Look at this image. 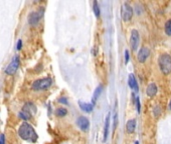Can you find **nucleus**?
<instances>
[{
	"mask_svg": "<svg viewBox=\"0 0 171 144\" xmlns=\"http://www.w3.org/2000/svg\"><path fill=\"white\" fill-rule=\"evenodd\" d=\"M18 135L20 136L21 139L25 140V141L31 142V143H35L37 141V135L36 131L34 130L33 126L31 124L27 123V122H23L18 128Z\"/></svg>",
	"mask_w": 171,
	"mask_h": 144,
	"instance_id": "obj_1",
	"label": "nucleus"
},
{
	"mask_svg": "<svg viewBox=\"0 0 171 144\" xmlns=\"http://www.w3.org/2000/svg\"><path fill=\"white\" fill-rule=\"evenodd\" d=\"M52 84V79L50 77H44L37 79L31 84V89L33 91H46L50 88Z\"/></svg>",
	"mask_w": 171,
	"mask_h": 144,
	"instance_id": "obj_2",
	"label": "nucleus"
},
{
	"mask_svg": "<svg viewBox=\"0 0 171 144\" xmlns=\"http://www.w3.org/2000/svg\"><path fill=\"white\" fill-rule=\"evenodd\" d=\"M159 68L164 75H168L171 73V56L167 53L160 55L158 59Z\"/></svg>",
	"mask_w": 171,
	"mask_h": 144,
	"instance_id": "obj_3",
	"label": "nucleus"
},
{
	"mask_svg": "<svg viewBox=\"0 0 171 144\" xmlns=\"http://www.w3.org/2000/svg\"><path fill=\"white\" fill-rule=\"evenodd\" d=\"M133 14H134V10L133 7L131 6L128 2L123 3L121 7V18L124 22H128L133 18Z\"/></svg>",
	"mask_w": 171,
	"mask_h": 144,
	"instance_id": "obj_4",
	"label": "nucleus"
},
{
	"mask_svg": "<svg viewBox=\"0 0 171 144\" xmlns=\"http://www.w3.org/2000/svg\"><path fill=\"white\" fill-rule=\"evenodd\" d=\"M42 15H44V10L41 11V9H39L38 11H31L27 17L28 24L30 26H37L39 21L42 18Z\"/></svg>",
	"mask_w": 171,
	"mask_h": 144,
	"instance_id": "obj_5",
	"label": "nucleus"
},
{
	"mask_svg": "<svg viewBox=\"0 0 171 144\" xmlns=\"http://www.w3.org/2000/svg\"><path fill=\"white\" fill-rule=\"evenodd\" d=\"M19 65H20V59L19 56H14V58L12 59L10 63H9L8 66L5 68V73L7 75H14L17 72L19 68Z\"/></svg>",
	"mask_w": 171,
	"mask_h": 144,
	"instance_id": "obj_6",
	"label": "nucleus"
},
{
	"mask_svg": "<svg viewBox=\"0 0 171 144\" xmlns=\"http://www.w3.org/2000/svg\"><path fill=\"white\" fill-rule=\"evenodd\" d=\"M139 44H140V35H139L138 30L133 29L131 31V36H130V45L132 50L136 51L139 47Z\"/></svg>",
	"mask_w": 171,
	"mask_h": 144,
	"instance_id": "obj_7",
	"label": "nucleus"
},
{
	"mask_svg": "<svg viewBox=\"0 0 171 144\" xmlns=\"http://www.w3.org/2000/svg\"><path fill=\"white\" fill-rule=\"evenodd\" d=\"M150 56V49L148 47H142L140 48V50L138 51V54H137V60L140 63H144L145 61L148 59V57Z\"/></svg>",
	"mask_w": 171,
	"mask_h": 144,
	"instance_id": "obj_8",
	"label": "nucleus"
},
{
	"mask_svg": "<svg viewBox=\"0 0 171 144\" xmlns=\"http://www.w3.org/2000/svg\"><path fill=\"white\" fill-rule=\"evenodd\" d=\"M76 125L82 131H88V129L90 128V120L84 116H80L76 119Z\"/></svg>",
	"mask_w": 171,
	"mask_h": 144,
	"instance_id": "obj_9",
	"label": "nucleus"
},
{
	"mask_svg": "<svg viewBox=\"0 0 171 144\" xmlns=\"http://www.w3.org/2000/svg\"><path fill=\"white\" fill-rule=\"evenodd\" d=\"M22 111L27 112V113L31 114V115H34L37 112V107L32 102H26V103H24V105L22 106Z\"/></svg>",
	"mask_w": 171,
	"mask_h": 144,
	"instance_id": "obj_10",
	"label": "nucleus"
},
{
	"mask_svg": "<svg viewBox=\"0 0 171 144\" xmlns=\"http://www.w3.org/2000/svg\"><path fill=\"white\" fill-rule=\"evenodd\" d=\"M128 84H129V86H130L131 89H133L135 92L139 91L138 83H137L136 77H135V75L133 73L129 74V77H128Z\"/></svg>",
	"mask_w": 171,
	"mask_h": 144,
	"instance_id": "obj_11",
	"label": "nucleus"
},
{
	"mask_svg": "<svg viewBox=\"0 0 171 144\" xmlns=\"http://www.w3.org/2000/svg\"><path fill=\"white\" fill-rule=\"evenodd\" d=\"M157 91H158V88H157V85L155 83H150L148 84L146 88V94L148 97H154L157 94Z\"/></svg>",
	"mask_w": 171,
	"mask_h": 144,
	"instance_id": "obj_12",
	"label": "nucleus"
},
{
	"mask_svg": "<svg viewBox=\"0 0 171 144\" xmlns=\"http://www.w3.org/2000/svg\"><path fill=\"white\" fill-rule=\"evenodd\" d=\"M136 124H137L136 119L128 120L127 123H126V131H127V133L129 134L134 133L135 130H136Z\"/></svg>",
	"mask_w": 171,
	"mask_h": 144,
	"instance_id": "obj_13",
	"label": "nucleus"
},
{
	"mask_svg": "<svg viewBox=\"0 0 171 144\" xmlns=\"http://www.w3.org/2000/svg\"><path fill=\"white\" fill-rule=\"evenodd\" d=\"M78 105H80V108L82 110V111L87 112V113H91V112L94 110V105L91 103V102L80 101V102H78Z\"/></svg>",
	"mask_w": 171,
	"mask_h": 144,
	"instance_id": "obj_14",
	"label": "nucleus"
},
{
	"mask_svg": "<svg viewBox=\"0 0 171 144\" xmlns=\"http://www.w3.org/2000/svg\"><path fill=\"white\" fill-rule=\"evenodd\" d=\"M110 117H111V113H108L107 117L105 119V125H104V138L103 141L106 142L109 135V129H110Z\"/></svg>",
	"mask_w": 171,
	"mask_h": 144,
	"instance_id": "obj_15",
	"label": "nucleus"
},
{
	"mask_svg": "<svg viewBox=\"0 0 171 144\" xmlns=\"http://www.w3.org/2000/svg\"><path fill=\"white\" fill-rule=\"evenodd\" d=\"M102 91H103V85H99L97 88H96V90L94 91V94H93V100H92L91 103L93 104V105H95L96 101H97V99L99 98V96L101 95Z\"/></svg>",
	"mask_w": 171,
	"mask_h": 144,
	"instance_id": "obj_16",
	"label": "nucleus"
},
{
	"mask_svg": "<svg viewBox=\"0 0 171 144\" xmlns=\"http://www.w3.org/2000/svg\"><path fill=\"white\" fill-rule=\"evenodd\" d=\"M18 116L22 120H24V122L28 121V120H30L31 118H32V115H31V114L27 113V112H25V111H22V110L18 113Z\"/></svg>",
	"mask_w": 171,
	"mask_h": 144,
	"instance_id": "obj_17",
	"label": "nucleus"
},
{
	"mask_svg": "<svg viewBox=\"0 0 171 144\" xmlns=\"http://www.w3.org/2000/svg\"><path fill=\"white\" fill-rule=\"evenodd\" d=\"M93 10H94V13H95V16L97 17V18H99L100 14H101V11H100V5L99 3H98V1H94L93 2Z\"/></svg>",
	"mask_w": 171,
	"mask_h": 144,
	"instance_id": "obj_18",
	"label": "nucleus"
},
{
	"mask_svg": "<svg viewBox=\"0 0 171 144\" xmlns=\"http://www.w3.org/2000/svg\"><path fill=\"white\" fill-rule=\"evenodd\" d=\"M66 114H68V110L64 107H60L56 110V115L58 117H64Z\"/></svg>",
	"mask_w": 171,
	"mask_h": 144,
	"instance_id": "obj_19",
	"label": "nucleus"
},
{
	"mask_svg": "<svg viewBox=\"0 0 171 144\" xmlns=\"http://www.w3.org/2000/svg\"><path fill=\"white\" fill-rule=\"evenodd\" d=\"M164 29H165V33H166L168 36H171V19H169V20L166 21Z\"/></svg>",
	"mask_w": 171,
	"mask_h": 144,
	"instance_id": "obj_20",
	"label": "nucleus"
},
{
	"mask_svg": "<svg viewBox=\"0 0 171 144\" xmlns=\"http://www.w3.org/2000/svg\"><path fill=\"white\" fill-rule=\"evenodd\" d=\"M161 113H162V109H161V107L160 106H155L154 107V109H153V114H154V116L156 118H158L159 116L161 115Z\"/></svg>",
	"mask_w": 171,
	"mask_h": 144,
	"instance_id": "obj_21",
	"label": "nucleus"
},
{
	"mask_svg": "<svg viewBox=\"0 0 171 144\" xmlns=\"http://www.w3.org/2000/svg\"><path fill=\"white\" fill-rule=\"evenodd\" d=\"M117 126H118V112L115 111V113H114V124H113V130L114 131L116 130Z\"/></svg>",
	"mask_w": 171,
	"mask_h": 144,
	"instance_id": "obj_22",
	"label": "nucleus"
},
{
	"mask_svg": "<svg viewBox=\"0 0 171 144\" xmlns=\"http://www.w3.org/2000/svg\"><path fill=\"white\" fill-rule=\"evenodd\" d=\"M134 103L136 104V107H137V112L138 113H140L141 111V104H140V99H139L138 96H136V98H135V101Z\"/></svg>",
	"mask_w": 171,
	"mask_h": 144,
	"instance_id": "obj_23",
	"label": "nucleus"
},
{
	"mask_svg": "<svg viewBox=\"0 0 171 144\" xmlns=\"http://www.w3.org/2000/svg\"><path fill=\"white\" fill-rule=\"evenodd\" d=\"M58 102H60V103H62V104H66V105H68V101L66 97H60V99H58Z\"/></svg>",
	"mask_w": 171,
	"mask_h": 144,
	"instance_id": "obj_24",
	"label": "nucleus"
},
{
	"mask_svg": "<svg viewBox=\"0 0 171 144\" xmlns=\"http://www.w3.org/2000/svg\"><path fill=\"white\" fill-rule=\"evenodd\" d=\"M129 51L128 50H125V64H127L128 62H129Z\"/></svg>",
	"mask_w": 171,
	"mask_h": 144,
	"instance_id": "obj_25",
	"label": "nucleus"
},
{
	"mask_svg": "<svg viewBox=\"0 0 171 144\" xmlns=\"http://www.w3.org/2000/svg\"><path fill=\"white\" fill-rule=\"evenodd\" d=\"M21 48H22V40H20V39H19V40L17 41L16 49H17V50H20Z\"/></svg>",
	"mask_w": 171,
	"mask_h": 144,
	"instance_id": "obj_26",
	"label": "nucleus"
},
{
	"mask_svg": "<svg viewBox=\"0 0 171 144\" xmlns=\"http://www.w3.org/2000/svg\"><path fill=\"white\" fill-rule=\"evenodd\" d=\"M0 144H5V137L3 134L0 135Z\"/></svg>",
	"mask_w": 171,
	"mask_h": 144,
	"instance_id": "obj_27",
	"label": "nucleus"
},
{
	"mask_svg": "<svg viewBox=\"0 0 171 144\" xmlns=\"http://www.w3.org/2000/svg\"><path fill=\"white\" fill-rule=\"evenodd\" d=\"M169 108H170V110H171V100H170V103H169Z\"/></svg>",
	"mask_w": 171,
	"mask_h": 144,
	"instance_id": "obj_28",
	"label": "nucleus"
},
{
	"mask_svg": "<svg viewBox=\"0 0 171 144\" xmlns=\"http://www.w3.org/2000/svg\"><path fill=\"white\" fill-rule=\"evenodd\" d=\"M134 144H139V142L138 141H135V143Z\"/></svg>",
	"mask_w": 171,
	"mask_h": 144,
	"instance_id": "obj_29",
	"label": "nucleus"
}]
</instances>
